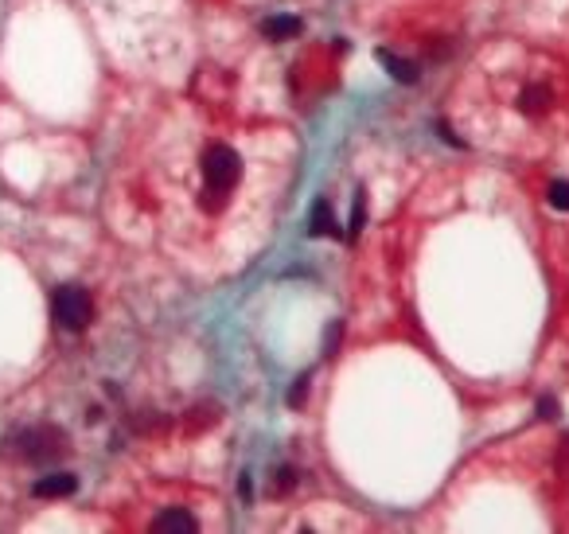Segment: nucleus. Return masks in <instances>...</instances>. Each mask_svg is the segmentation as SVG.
Wrapping results in <instances>:
<instances>
[{"label":"nucleus","instance_id":"1a4fd4ad","mask_svg":"<svg viewBox=\"0 0 569 534\" xmlns=\"http://www.w3.org/2000/svg\"><path fill=\"white\" fill-rule=\"evenodd\" d=\"M546 203H550L554 211H569V179H554V184L546 188Z\"/></svg>","mask_w":569,"mask_h":534},{"label":"nucleus","instance_id":"f257e3e1","mask_svg":"<svg viewBox=\"0 0 569 534\" xmlns=\"http://www.w3.org/2000/svg\"><path fill=\"white\" fill-rule=\"evenodd\" d=\"M199 172H203V196H211L207 207H219V199L230 196V188L242 179V156L227 141H214L203 148Z\"/></svg>","mask_w":569,"mask_h":534},{"label":"nucleus","instance_id":"9d476101","mask_svg":"<svg viewBox=\"0 0 569 534\" xmlns=\"http://www.w3.org/2000/svg\"><path fill=\"white\" fill-rule=\"evenodd\" d=\"M539 413H542V418H557V398H550V394L539 398Z\"/></svg>","mask_w":569,"mask_h":534},{"label":"nucleus","instance_id":"f03ea898","mask_svg":"<svg viewBox=\"0 0 569 534\" xmlns=\"http://www.w3.org/2000/svg\"><path fill=\"white\" fill-rule=\"evenodd\" d=\"M51 316H55V324L67 328V332H82L94 316L90 293L79 289V285H63V289H55V296H51Z\"/></svg>","mask_w":569,"mask_h":534},{"label":"nucleus","instance_id":"39448f33","mask_svg":"<svg viewBox=\"0 0 569 534\" xmlns=\"http://www.w3.org/2000/svg\"><path fill=\"white\" fill-rule=\"evenodd\" d=\"M379 63H382V67L390 71L398 82H417V67H414V63H406V59H398V55H394V51L379 47Z\"/></svg>","mask_w":569,"mask_h":534},{"label":"nucleus","instance_id":"6e6552de","mask_svg":"<svg viewBox=\"0 0 569 534\" xmlns=\"http://www.w3.org/2000/svg\"><path fill=\"white\" fill-rule=\"evenodd\" d=\"M320 238V234H336V215H331V203L324 199H316V207H313V227H308Z\"/></svg>","mask_w":569,"mask_h":534},{"label":"nucleus","instance_id":"7ed1b4c3","mask_svg":"<svg viewBox=\"0 0 569 534\" xmlns=\"http://www.w3.org/2000/svg\"><path fill=\"white\" fill-rule=\"evenodd\" d=\"M63 448H67V437L59 430H51V425H36V430L20 433V453L36 464L55 461V456H63Z\"/></svg>","mask_w":569,"mask_h":534},{"label":"nucleus","instance_id":"0eeeda50","mask_svg":"<svg viewBox=\"0 0 569 534\" xmlns=\"http://www.w3.org/2000/svg\"><path fill=\"white\" fill-rule=\"evenodd\" d=\"M262 31H265L270 39H293L297 31H300V20H297V16H270V20L262 24Z\"/></svg>","mask_w":569,"mask_h":534},{"label":"nucleus","instance_id":"20e7f679","mask_svg":"<svg viewBox=\"0 0 569 534\" xmlns=\"http://www.w3.org/2000/svg\"><path fill=\"white\" fill-rule=\"evenodd\" d=\"M74 488H79V476L71 472H47L36 480V499H63V496H74Z\"/></svg>","mask_w":569,"mask_h":534},{"label":"nucleus","instance_id":"423d86ee","mask_svg":"<svg viewBox=\"0 0 569 534\" xmlns=\"http://www.w3.org/2000/svg\"><path fill=\"white\" fill-rule=\"evenodd\" d=\"M156 530H199V519H191L188 511H164V515L153 519Z\"/></svg>","mask_w":569,"mask_h":534}]
</instances>
